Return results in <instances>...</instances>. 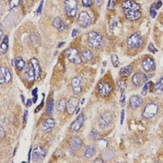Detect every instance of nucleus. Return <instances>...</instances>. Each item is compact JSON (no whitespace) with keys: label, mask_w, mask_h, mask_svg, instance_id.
Masks as SVG:
<instances>
[{"label":"nucleus","mask_w":163,"mask_h":163,"mask_svg":"<svg viewBox=\"0 0 163 163\" xmlns=\"http://www.w3.org/2000/svg\"><path fill=\"white\" fill-rule=\"evenodd\" d=\"M122 8L125 17L129 21H137L141 18V6L133 0H124L122 2Z\"/></svg>","instance_id":"obj_1"},{"label":"nucleus","mask_w":163,"mask_h":163,"mask_svg":"<svg viewBox=\"0 0 163 163\" xmlns=\"http://www.w3.org/2000/svg\"><path fill=\"white\" fill-rule=\"evenodd\" d=\"M88 43L91 49H99L104 43V38L99 33L91 31L88 34Z\"/></svg>","instance_id":"obj_2"},{"label":"nucleus","mask_w":163,"mask_h":163,"mask_svg":"<svg viewBox=\"0 0 163 163\" xmlns=\"http://www.w3.org/2000/svg\"><path fill=\"white\" fill-rule=\"evenodd\" d=\"M158 111H159L158 104L155 102H150L146 105L144 112H143V117L147 119H150L157 115Z\"/></svg>","instance_id":"obj_3"},{"label":"nucleus","mask_w":163,"mask_h":163,"mask_svg":"<svg viewBox=\"0 0 163 163\" xmlns=\"http://www.w3.org/2000/svg\"><path fill=\"white\" fill-rule=\"evenodd\" d=\"M142 45H143V38L137 33L133 34L127 39V46L131 49H136L140 48Z\"/></svg>","instance_id":"obj_4"},{"label":"nucleus","mask_w":163,"mask_h":163,"mask_svg":"<svg viewBox=\"0 0 163 163\" xmlns=\"http://www.w3.org/2000/svg\"><path fill=\"white\" fill-rule=\"evenodd\" d=\"M64 10L69 18H74L77 11V0H65Z\"/></svg>","instance_id":"obj_5"},{"label":"nucleus","mask_w":163,"mask_h":163,"mask_svg":"<svg viewBox=\"0 0 163 163\" xmlns=\"http://www.w3.org/2000/svg\"><path fill=\"white\" fill-rule=\"evenodd\" d=\"M65 55L67 59L75 63V64H79L81 63V57L76 48H69L65 50Z\"/></svg>","instance_id":"obj_6"},{"label":"nucleus","mask_w":163,"mask_h":163,"mask_svg":"<svg viewBox=\"0 0 163 163\" xmlns=\"http://www.w3.org/2000/svg\"><path fill=\"white\" fill-rule=\"evenodd\" d=\"M113 115L112 113L106 111V112H104L101 114V116L99 117V119H98V122H99V125L101 128L103 129H105L107 127L110 126V124L113 122Z\"/></svg>","instance_id":"obj_7"},{"label":"nucleus","mask_w":163,"mask_h":163,"mask_svg":"<svg viewBox=\"0 0 163 163\" xmlns=\"http://www.w3.org/2000/svg\"><path fill=\"white\" fill-rule=\"evenodd\" d=\"M97 90H98L99 95L104 98V97H107L112 92L113 88H112L110 83H108L106 81H101L98 84Z\"/></svg>","instance_id":"obj_8"},{"label":"nucleus","mask_w":163,"mask_h":163,"mask_svg":"<svg viewBox=\"0 0 163 163\" xmlns=\"http://www.w3.org/2000/svg\"><path fill=\"white\" fill-rule=\"evenodd\" d=\"M147 79H148V77H147L146 74L141 73V72H138V73H136L135 75H133L132 81H133V84L135 87H138V88H139V87L144 86V85L147 83Z\"/></svg>","instance_id":"obj_9"},{"label":"nucleus","mask_w":163,"mask_h":163,"mask_svg":"<svg viewBox=\"0 0 163 163\" xmlns=\"http://www.w3.org/2000/svg\"><path fill=\"white\" fill-rule=\"evenodd\" d=\"M77 22L80 26L82 27H88L91 22V16L89 14V12L87 11H81L77 17Z\"/></svg>","instance_id":"obj_10"},{"label":"nucleus","mask_w":163,"mask_h":163,"mask_svg":"<svg viewBox=\"0 0 163 163\" xmlns=\"http://www.w3.org/2000/svg\"><path fill=\"white\" fill-rule=\"evenodd\" d=\"M78 104H79V100L77 97H71L68 101H67V104H66V111L69 115H72L74 114V112L76 111V109L77 108L78 106Z\"/></svg>","instance_id":"obj_11"},{"label":"nucleus","mask_w":163,"mask_h":163,"mask_svg":"<svg viewBox=\"0 0 163 163\" xmlns=\"http://www.w3.org/2000/svg\"><path fill=\"white\" fill-rule=\"evenodd\" d=\"M71 86L73 92L76 95H78L82 91V79L80 77H76L71 80Z\"/></svg>","instance_id":"obj_12"},{"label":"nucleus","mask_w":163,"mask_h":163,"mask_svg":"<svg viewBox=\"0 0 163 163\" xmlns=\"http://www.w3.org/2000/svg\"><path fill=\"white\" fill-rule=\"evenodd\" d=\"M23 77L25 78V80L27 82H33L35 79V70L33 65L31 64V63L25 66L24 68V72H23Z\"/></svg>","instance_id":"obj_13"},{"label":"nucleus","mask_w":163,"mask_h":163,"mask_svg":"<svg viewBox=\"0 0 163 163\" xmlns=\"http://www.w3.org/2000/svg\"><path fill=\"white\" fill-rule=\"evenodd\" d=\"M142 67L146 72H152L156 69V63L153 58L147 57L143 61Z\"/></svg>","instance_id":"obj_14"},{"label":"nucleus","mask_w":163,"mask_h":163,"mask_svg":"<svg viewBox=\"0 0 163 163\" xmlns=\"http://www.w3.org/2000/svg\"><path fill=\"white\" fill-rule=\"evenodd\" d=\"M11 80V73L8 68L2 66L0 68V83H8Z\"/></svg>","instance_id":"obj_15"},{"label":"nucleus","mask_w":163,"mask_h":163,"mask_svg":"<svg viewBox=\"0 0 163 163\" xmlns=\"http://www.w3.org/2000/svg\"><path fill=\"white\" fill-rule=\"evenodd\" d=\"M83 123H84V115L80 114L71 124V130L73 132H78L83 126Z\"/></svg>","instance_id":"obj_16"},{"label":"nucleus","mask_w":163,"mask_h":163,"mask_svg":"<svg viewBox=\"0 0 163 163\" xmlns=\"http://www.w3.org/2000/svg\"><path fill=\"white\" fill-rule=\"evenodd\" d=\"M46 155H47V150L42 147H37L33 151V161L42 160L46 157Z\"/></svg>","instance_id":"obj_17"},{"label":"nucleus","mask_w":163,"mask_h":163,"mask_svg":"<svg viewBox=\"0 0 163 163\" xmlns=\"http://www.w3.org/2000/svg\"><path fill=\"white\" fill-rule=\"evenodd\" d=\"M55 120L52 119V118H49V119H47L41 125V130L44 132V133H49V131H51L54 127H55Z\"/></svg>","instance_id":"obj_18"},{"label":"nucleus","mask_w":163,"mask_h":163,"mask_svg":"<svg viewBox=\"0 0 163 163\" xmlns=\"http://www.w3.org/2000/svg\"><path fill=\"white\" fill-rule=\"evenodd\" d=\"M142 104H143V100L138 95H133L130 98V105L133 109H137L142 105Z\"/></svg>","instance_id":"obj_19"},{"label":"nucleus","mask_w":163,"mask_h":163,"mask_svg":"<svg viewBox=\"0 0 163 163\" xmlns=\"http://www.w3.org/2000/svg\"><path fill=\"white\" fill-rule=\"evenodd\" d=\"M82 140L78 137V136H75L71 139V142H70V147H71V149H74V150H79L81 147H82Z\"/></svg>","instance_id":"obj_20"},{"label":"nucleus","mask_w":163,"mask_h":163,"mask_svg":"<svg viewBox=\"0 0 163 163\" xmlns=\"http://www.w3.org/2000/svg\"><path fill=\"white\" fill-rule=\"evenodd\" d=\"M52 24L53 26L58 29L59 31H64L66 28H67V25L65 24V22L61 19V18H55L53 21H52Z\"/></svg>","instance_id":"obj_21"},{"label":"nucleus","mask_w":163,"mask_h":163,"mask_svg":"<svg viewBox=\"0 0 163 163\" xmlns=\"http://www.w3.org/2000/svg\"><path fill=\"white\" fill-rule=\"evenodd\" d=\"M31 64L33 65L34 67V70H35V79H38L39 77H40V74H41V69H40V65H39V62L37 59L35 58H33L31 59L30 61Z\"/></svg>","instance_id":"obj_22"},{"label":"nucleus","mask_w":163,"mask_h":163,"mask_svg":"<svg viewBox=\"0 0 163 163\" xmlns=\"http://www.w3.org/2000/svg\"><path fill=\"white\" fill-rule=\"evenodd\" d=\"M95 152H96V150H95L94 147L91 146V145H90V146H87L86 147L84 155H85V157L87 159H91V158H92L95 155Z\"/></svg>","instance_id":"obj_23"},{"label":"nucleus","mask_w":163,"mask_h":163,"mask_svg":"<svg viewBox=\"0 0 163 163\" xmlns=\"http://www.w3.org/2000/svg\"><path fill=\"white\" fill-rule=\"evenodd\" d=\"M133 65H127L125 67H122L120 70H119V75L121 77H128L130 76L132 73H133Z\"/></svg>","instance_id":"obj_24"},{"label":"nucleus","mask_w":163,"mask_h":163,"mask_svg":"<svg viewBox=\"0 0 163 163\" xmlns=\"http://www.w3.org/2000/svg\"><path fill=\"white\" fill-rule=\"evenodd\" d=\"M15 66L19 71H22L25 68V62L21 57H17L15 59Z\"/></svg>","instance_id":"obj_25"},{"label":"nucleus","mask_w":163,"mask_h":163,"mask_svg":"<svg viewBox=\"0 0 163 163\" xmlns=\"http://www.w3.org/2000/svg\"><path fill=\"white\" fill-rule=\"evenodd\" d=\"M8 49V37L5 36L3 41H1V46H0V52L2 55L6 54Z\"/></svg>","instance_id":"obj_26"},{"label":"nucleus","mask_w":163,"mask_h":163,"mask_svg":"<svg viewBox=\"0 0 163 163\" xmlns=\"http://www.w3.org/2000/svg\"><path fill=\"white\" fill-rule=\"evenodd\" d=\"M154 91L157 93V94H161L163 92V77H161L155 85V88H154Z\"/></svg>","instance_id":"obj_27"},{"label":"nucleus","mask_w":163,"mask_h":163,"mask_svg":"<svg viewBox=\"0 0 163 163\" xmlns=\"http://www.w3.org/2000/svg\"><path fill=\"white\" fill-rule=\"evenodd\" d=\"M81 57H82V59L83 60H85V61H91L92 58H93V54H92V52L91 51V50H89V49H85V50H83L82 51V53H81Z\"/></svg>","instance_id":"obj_28"},{"label":"nucleus","mask_w":163,"mask_h":163,"mask_svg":"<svg viewBox=\"0 0 163 163\" xmlns=\"http://www.w3.org/2000/svg\"><path fill=\"white\" fill-rule=\"evenodd\" d=\"M66 104H67V102H66V100L64 98L61 99L58 102V104H57V109H58V111L63 112L65 110V108H66Z\"/></svg>","instance_id":"obj_29"},{"label":"nucleus","mask_w":163,"mask_h":163,"mask_svg":"<svg viewBox=\"0 0 163 163\" xmlns=\"http://www.w3.org/2000/svg\"><path fill=\"white\" fill-rule=\"evenodd\" d=\"M52 111H53V99L50 98L48 102V105H47V108H46V112L48 115H51L52 114Z\"/></svg>","instance_id":"obj_30"},{"label":"nucleus","mask_w":163,"mask_h":163,"mask_svg":"<svg viewBox=\"0 0 163 163\" xmlns=\"http://www.w3.org/2000/svg\"><path fill=\"white\" fill-rule=\"evenodd\" d=\"M104 159H105L106 161H110L113 157H114V152L111 149H106L104 152Z\"/></svg>","instance_id":"obj_31"},{"label":"nucleus","mask_w":163,"mask_h":163,"mask_svg":"<svg viewBox=\"0 0 163 163\" xmlns=\"http://www.w3.org/2000/svg\"><path fill=\"white\" fill-rule=\"evenodd\" d=\"M111 62H112V64L114 67H119V57L116 55V54H113L111 56Z\"/></svg>","instance_id":"obj_32"},{"label":"nucleus","mask_w":163,"mask_h":163,"mask_svg":"<svg viewBox=\"0 0 163 163\" xmlns=\"http://www.w3.org/2000/svg\"><path fill=\"white\" fill-rule=\"evenodd\" d=\"M152 86H153V83H152V82H148V83H147V84L144 86L143 90H142V95H143V96H146L147 93V91H148Z\"/></svg>","instance_id":"obj_33"},{"label":"nucleus","mask_w":163,"mask_h":163,"mask_svg":"<svg viewBox=\"0 0 163 163\" xmlns=\"http://www.w3.org/2000/svg\"><path fill=\"white\" fill-rule=\"evenodd\" d=\"M20 4V0H9V7L11 9L17 7Z\"/></svg>","instance_id":"obj_34"},{"label":"nucleus","mask_w":163,"mask_h":163,"mask_svg":"<svg viewBox=\"0 0 163 163\" xmlns=\"http://www.w3.org/2000/svg\"><path fill=\"white\" fill-rule=\"evenodd\" d=\"M120 104L122 106H125L126 105V97H125V92L122 91H121V96H120Z\"/></svg>","instance_id":"obj_35"},{"label":"nucleus","mask_w":163,"mask_h":163,"mask_svg":"<svg viewBox=\"0 0 163 163\" xmlns=\"http://www.w3.org/2000/svg\"><path fill=\"white\" fill-rule=\"evenodd\" d=\"M126 86H127V84L125 83V81H123V80H121V81H118V87L121 90V91L126 88Z\"/></svg>","instance_id":"obj_36"},{"label":"nucleus","mask_w":163,"mask_h":163,"mask_svg":"<svg viewBox=\"0 0 163 163\" xmlns=\"http://www.w3.org/2000/svg\"><path fill=\"white\" fill-rule=\"evenodd\" d=\"M115 5H116V0H109L108 5H107V8L108 9H113L115 7Z\"/></svg>","instance_id":"obj_37"},{"label":"nucleus","mask_w":163,"mask_h":163,"mask_svg":"<svg viewBox=\"0 0 163 163\" xmlns=\"http://www.w3.org/2000/svg\"><path fill=\"white\" fill-rule=\"evenodd\" d=\"M148 51L152 52V53H156V52H158V49L154 47V45L152 43H150L149 46H148Z\"/></svg>","instance_id":"obj_38"},{"label":"nucleus","mask_w":163,"mask_h":163,"mask_svg":"<svg viewBox=\"0 0 163 163\" xmlns=\"http://www.w3.org/2000/svg\"><path fill=\"white\" fill-rule=\"evenodd\" d=\"M98 135H99V133H98V132L95 130V129H93L92 131H91V138H92V139H96L97 137H98Z\"/></svg>","instance_id":"obj_39"},{"label":"nucleus","mask_w":163,"mask_h":163,"mask_svg":"<svg viewBox=\"0 0 163 163\" xmlns=\"http://www.w3.org/2000/svg\"><path fill=\"white\" fill-rule=\"evenodd\" d=\"M82 4H83V6H84V7H91V6L92 1H91V0H82Z\"/></svg>","instance_id":"obj_40"},{"label":"nucleus","mask_w":163,"mask_h":163,"mask_svg":"<svg viewBox=\"0 0 163 163\" xmlns=\"http://www.w3.org/2000/svg\"><path fill=\"white\" fill-rule=\"evenodd\" d=\"M43 105H44V98H43V100H42V102H41V104H40V105H38V106H37L36 108H35V113H37V112H39V111H40V110L42 109V107H43Z\"/></svg>","instance_id":"obj_41"},{"label":"nucleus","mask_w":163,"mask_h":163,"mask_svg":"<svg viewBox=\"0 0 163 163\" xmlns=\"http://www.w3.org/2000/svg\"><path fill=\"white\" fill-rule=\"evenodd\" d=\"M150 13H151V16H152V18H155L156 17V15H157V12H156V10L154 9V5L151 7V9H150Z\"/></svg>","instance_id":"obj_42"},{"label":"nucleus","mask_w":163,"mask_h":163,"mask_svg":"<svg viewBox=\"0 0 163 163\" xmlns=\"http://www.w3.org/2000/svg\"><path fill=\"white\" fill-rule=\"evenodd\" d=\"M94 3L97 7H101L103 4V0H94Z\"/></svg>","instance_id":"obj_43"},{"label":"nucleus","mask_w":163,"mask_h":163,"mask_svg":"<svg viewBox=\"0 0 163 163\" xmlns=\"http://www.w3.org/2000/svg\"><path fill=\"white\" fill-rule=\"evenodd\" d=\"M26 120H27V110H25L23 114V123L24 124L26 123Z\"/></svg>","instance_id":"obj_44"},{"label":"nucleus","mask_w":163,"mask_h":163,"mask_svg":"<svg viewBox=\"0 0 163 163\" xmlns=\"http://www.w3.org/2000/svg\"><path fill=\"white\" fill-rule=\"evenodd\" d=\"M43 0L41 1V3H40V5H39V7H38V10H37V14H40L41 13V9H42V6H43Z\"/></svg>","instance_id":"obj_45"},{"label":"nucleus","mask_w":163,"mask_h":163,"mask_svg":"<svg viewBox=\"0 0 163 163\" xmlns=\"http://www.w3.org/2000/svg\"><path fill=\"white\" fill-rule=\"evenodd\" d=\"M32 104H33V100L28 99L27 102H26V106H27V107H30V106L32 105Z\"/></svg>","instance_id":"obj_46"},{"label":"nucleus","mask_w":163,"mask_h":163,"mask_svg":"<svg viewBox=\"0 0 163 163\" xmlns=\"http://www.w3.org/2000/svg\"><path fill=\"white\" fill-rule=\"evenodd\" d=\"M4 135H5V132H4V129L1 127V128H0V136H1V139L4 137Z\"/></svg>","instance_id":"obj_47"},{"label":"nucleus","mask_w":163,"mask_h":163,"mask_svg":"<svg viewBox=\"0 0 163 163\" xmlns=\"http://www.w3.org/2000/svg\"><path fill=\"white\" fill-rule=\"evenodd\" d=\"M161 5H162V2H161V1H159V2L156 4V8H157V9H159V8L161 7Z\"/></svg>","instance_id":"obj_48"},{"label":"nucleus","mask_w":163,"mask_h":163,"mask_svg":"<svg viewBox=\"0 0 163 163\" xmlns=\"http://www.w3.org/2000/svg\"><path fill=\"white\" fill-rule=\"evenodd\" d=\"M77 32H78V30H77V29H75V30H74V31L72 32V36H73V37H75V36L77 35Z\"/></svg>","instance_id":"obj_49"},{"label":"nucleus","mask_w":163,"mask_h":163,"mask_svg":"<svg viewBox=\"0 0 163 163\" xmlns=\"http://www.w3.org/2000/svg\"><path fill=\"white\" fill-rule=\"evenodd\" d=\"M123 120H124V110H122V111H121V119H120L121 124L123 123Z\"/></svg>","instance_id":"obj_50"},{"label":"nucleus","mask_w":163,"mask_h":163,"mask_svg":"<svg viewBox=\"0 0 163 163\" xmlns=\"http://www.w3.org/2000/svg\"><path fill=\"white\" fill-rule=\"evenodd\" d=\"M31 152H32V147H30V150H29V154H28V161H31Z\"/></svg>","instance_id":"obj_51"},{"label":"nucleus","mask_w":163,"mask_h":163,"mask_svg":"<svg viewBox=\"0 0 163 163\" xmlns=\"http://www.w3.org/2000/svg\"><path fill=\"white\" fill-rule=\"evenodd\" d=\"M5 37H4V34H3V30H1L0 31V39H1V41H3V39H4Z\"/></svg>","instance_id":"obj_52"},{"label":"nucleus","mask_w":163,"mask_h":163,"mask_svg":"<svg viewBox=\"0 0 163 163\" xmlns=\"http://www.w3.org/2000/svg\"><path fill=\"white\" fill-rule=\"evenodd\" d=\"M32 94H33L34 96H35V95H37V88H35V89H34V90H33Z\"/></svg>","instance_id":"obj_53"},{"label":"nucleus","mask_w":163,"mask_h":163,"mask_svg":"<svg viewBox=\"0 0 163 163\" xmlns=\"http://www.w3.org/2000/svg\"><path fill=\"white\" fill-rule=\"evenodd\" d=\"M94 162H104V160H102V159H96L94 161Z\"/></svg>","instance_id":"obj_54"},{"label":"nucleus","mask_w":163,"mask_h":163,"mask_svg":"<svg viewBox=\"0 0 163 163\" xmlns=\"http://www.w3.org/2000/svg\"><path fill=\"white\" fill-rule=\"evenodd\" d=\"M36 101H37V95H35L33 98V103H36Z\"/></svg>","instance_id":"obj_55"},{"label":"nucleus","mask_w":163,"mask_h":163,"mask_svg":"<svg viewBox=\"0 0 163 163\" xmlns=\"http://www.w3.org/2000/svg\"><path fill=\"white\" fill-rule=\"evenodd\" d=\"M21 101H22V102H23V104H24V103H25V100H24V96H23L22 94L21 95Z\"/></svg>","instance_id":"obj_56"},{"label":"nucleus","mask_w":163,"mask_h":163,"mask_svg":"<svg viewBox=\"0 0 163 163\" xmlns=\"http://www.w3.org/2000/svg\"><path fill=\"white\" fill-rule=\"evenodd\" d=\"M63 44H64V42H61V43H59V44H58V48L62 47V46H63Z\"/></svg>","instance_id":"obj_57"},{"label":"nucleus","mask_w":163,"mask_h":163,"mask_svg":"<svg viewBox=\"0 0 163 163\" xmlns=\"http://www.w3.org/2000/svg\"><path fill=\"white\" fill-rule=\"evenodd\" d=\"M2 1H4V0H2Z\"/></svg>","instance_id":"obj_58"}]
</instances>
